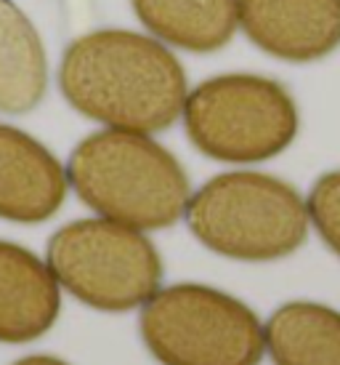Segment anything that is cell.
Returning <instances> with one entry per match:
<instances>
[{
  "instance_id": "8992f818",
  "label": "cell",
  "mask_w": 340,
  "mask_h": 365,
  "mask_svg": "<svg viewBox=\"0 0 340 365\" xmlns=\"http://www.w3.org/2000/svg\"><path fill=\"white\" fill-rule=\"evenodd\" d=\"M53 277L83 304L128 312L160 291L162 262L147 235L112 219H80L48 240Z\"/></svg>"
},
{
  "instance_id": "5bb4252c",
  "label": "cell",
  "mask_w": 340,
  "mask_h": 365,
  "mask_svg": "<svg viewBox=\"0 0 340 365\" xmlns=\"http://www.w3.org/2000/svg\"><path fill=\"white\" fill-rule=\"evenodd\" d=\"M14 365H67L59 357H51V355H30V357H21Z\"/></svg>"
},
{
  "instance_id": "52a82bcc",
  "label": "cell",
  "mask_w": 340,
  "mask_h": 365,
  "mask_svg": "<svg viewBox=\"0 0 340 365\" xmlns=\"http://www.w3.org/2000/svg\"><path fill=\"white\" fill-rule=\"evenodd\" d=\"M240 24L282 61H319L340 46V0H240Z\"/></svg>"
},
{
  "instance_id": "5b68a950",
  "label": "cell",
  "mask_w": 340,
  "mask_h": 365,
  "mask_svg": "<svg viewBox=\"0 0 340 365\" xmlns=\"http://www.w3.org/2000/svg\"><path fill=\"white\" fill-rule=\"evenodd\" d=\"M191 144L221 163H260L285 153L298 133V107L282 83L260 75H221L184 102Z\"/></svg>"
},
{
  "instance_id": "ba28073f",
  "label": "cell",
  "mask_w": 340,
  "mask_h": 365,
  "mask_svg": "<svg viewBox=\"0 0 340 365\" xmlns=\"http://www.w3.org/2000/svg\"><path fill=\"white\" fill-rule=\"evenodd\" d=\"M70 190L61 163L30 133L0 123V219L41 224L59 211Z\"/></svg>"
},
{
  "instance_id": "6da1fadb",
  "label": "cell",
  "mask_w": 340,
  "mask_h": 365,
  "mask_svg": "<svg viewBox=\"0 0 340 365\" xmlns=\"http://www.w3.org/2000/svg\"><path fill=\"white\" fill-rule=\"evenodd\" d=\"M64 99L110 128L152 133L176 123L186 75L162 43L128 30H99L67 46L59 64Z\"/></svg>"
},
{
  "instance_id": "7a4b0ae2",
  "label": "cell",
  "mask_w": 340,
  "mask_h": 365,
  "mask_svg": "<svg viewBox=\"0 0 340 365\" xmlns=\"http://www.w3.org/2000/svg\"><path fill=\"white\" fill-rule=\"evenodd\" d=\"M83 203L133 230H165L189 203V179L173 155L147 133L107 128L83 139L67 165Z\"/></svg>"
},
{
  "instance_id": "8fae6325",
  "label": "cell",
  "mask_w": 340,
  "mask_h": 365,
  "mask_svg": "<svg viewBox=\"0 0 340 365\" xmlns=\"http://www.w3.org/2000/svg\"><path fill=\"white\" fill-rule=\"evenodd\" d=\"M48 64L35 24L19 6L0 0V112L24 115L46 96Z\"/></svg>"
},
{
  "instance_id": "9c48e42d",
  "label": "cell",
  "mask_w": 340,
  "mask_h": 365,
  "mask_svg": "<svg viewBox=\"0 0 340 365\" xmlns=\"http://www.w3.org/2000/svg\"><path fill=\"white\" fill-rule=\"evenodd\" d=\"M61 309L59 280L48 264L0 240V341L24 344L48 334Z\"/></svg>"
},
{
  "instance_id": "4fadbf2b",
  "label": "cell",
  "mask_w": 340,
  "mask_h": 365,
  "mask_svg": "<svg viewBox=\"0 0 340 365\" xmlns=\"http://www.w3.org/2000/svg\"><path fill=\"white\" fill-rule=\"evenodd\" d=\"M309 219L332 254L340 256V171H327L311 187Z\"/></svg>"
},
{
  "instance_id": "277c9868",
  "label": "cell",
  "mask_w": 340,
  "mask_h": 365,
  "mask_svg": "<svg viewBox=\"0 0 340 365\" xmlns=\"http://www.w3.org/2000/svg\"><path fill=\"white\" fill-rule=\"evenodd\" d=\"M141 339L162 365H258L266 352L250 307L194 283L162 288L144 302Z\"/></svg>"
},
{
  "instance_id": "7c38bea8",
  "label": "cell",
  "mask_w": 340,
  "mask_h": 365,
  "mask_svg": "<svg viewBox=\"0 0 340 365\" xmlns=\"http://www.w3.org/2000/svg\"><path fill=\"white\" fill-rule=\"evenodd\" d=\"M274 365H340V312L317 302L282 304L263 328Z\"/></svg>"
},
{
  "instance_id": "30bf717a",
  "label": "cell",
  "mask_w": 340,
  "mask_h": 365,
  "mask_svg": "<svg viewBox=\"0 0 340 365\" xmlns=\"http://www.w3.org/2000/svg\"><path fill=\"white\" fill-rule=\"evenodd\" d=\"M141 24L179 48L218 51L240 27V0H133Z\"/></svg>"
},
{
  "instance_id": "3957f363",
  "label": "cell",
  "mask_w": 340,
  "mask_h": 365,
  "mask_svg": "<svg viewBox=\"0 0 340 365\" xmlns=\"http://www.w3.org/2000/svg\"><path fill=\"white\" fill-rule=\"evenodd\" d=\"M186 224L205 248L240 262L295 254L309 235V208L292 184L258 171L221 173L186 203Z\"/></svg>"
}]
</instances>
